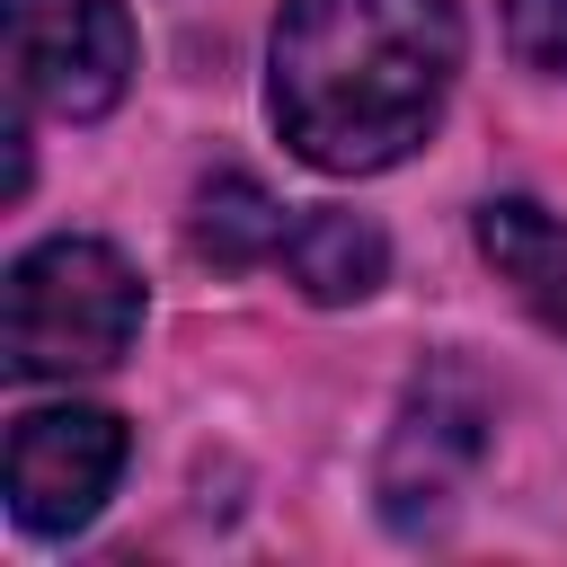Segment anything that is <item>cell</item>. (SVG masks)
Returning a JSON list of instances; mask_svg holds the SVG:
<instances>
[{"label":"cell","mask_w":567,"mask_h":567,"mask_svg":"<svg viewBox=\"0 0 567 567\" xmlns=\"http://www.w3.org/2000/svg\"><path fill=\"white\" fill-rule=\"evenodd\" d=\"M284 266H292V284H301L310 301H363V292H381V275H390V239H381L363 213L319 204V213L292 221Z\"/></svg>","instance_id":"52a82bcc"},{"label":"cell","mask_w":567,"mask_h":567,"mask_svg":"<svg viewBox=\"0 0 567 567\" xmlns=\"http://www.w3.org/2000/svg\"><path fill=\"white\" fill-rule=\"evenodd\" d=\"M461 71L452 0H284L275 18V124L328 177L408 159Z\"/></svg>","instance_id":"6da1fadb"},{"label":"cell","mask_w":567,"mask_h":567,"mask_svg":"<svg viewBox=\"0 0 567 567\" xmlns=\"http://www.w3.org/2000/svg\"><path fill=\"white\" fill-rule=\"evenodd\" d=\"M496 9H505V44L532 71L567 80V0H496Z\"/></svg>","instance_id":"9c48e42d"},{"label":"cell","mask_w":567,"mask_h":567,"mask_svg":"<svg viewBox=\"0 0 567 567\" xmlns=\"http://www.w3.org/2000/svg\"><path fill=\"white\" fill-rule=\"evenodd\" d=\"M478 248H487V266L532 301V319H549V328L567 337V221L540 213V204H523V195H505V204L478 213Z\"/></svg>","instance_id":"8992f818"},{"label":"cell","mask_w":567,"mask_h":567,"mask_svg":"<svg viewBox=\"0 0 567 567\" xmlns=\"http://www.w3.org/2000/svg\"><path fill=\"white\" fill-rule=\"evenodd\" d=\"M124 470V425L106 408H27L9 425V514L27 532H80Z\"/></svg>","instance_id":"5b68a950"},{"label":"cell","mask_w":567,"mask_h":567,"mask_svg":"<svg viewBox=\"0 0 567 567\" xmlns=\"http://www.w3.org/2000/svg\"><path fill=\"white\" fill-rule=\"evenodd\" d=\"M142 328V275L106 239H44L9 266L0 301V354L18 381H71L124 363Z\"/></svg>","instance_id":"7a4b0ae2"},{"label":"cell","mask_w":567,"mask_h":567,"mask_svg":"<svg viewBox=\"0 0 567 567\" xmlns=\"http://www.w3.org/2000/svg\"><path fill=\"white\" fill-rule=\"evenodd\" d=\"M195 248L213 257V266H257V257H284V239H292V221H284V204L257 186V177H239V168H213L204 186H195Z\"/></svg>","instance_id":"ba28073f"},{"label":"cell","mask_w":567,"mask_h":567,"mask_svg":"<svg viewBox=\"0 0 567 567\" xmlns=\"http://www.w3.org/2000/svg\"><path fill=\"white\" fill-rule=\"evenodd\" d=\"M9 80L18 106L89 124L133 80V18L124 0H9Z\"/></svg>","instance_id":"3957f363"},{"label":"cell","mask_w":567,"mask_h":567,"mask_svg":"<svg viewBox=\"0 0 567 567\" xmlns=\"http://www.w3.org/2000/svg\"><path fill=\"white\" fill-rule=\"evenodd\" d=\"M487 452V399L461 363H434L416 372L399 425H390V452H381V514L399 532H434L461 496V478L478 470Z\"/></svg>","instance_id":"277c9868"}]
</instances>
